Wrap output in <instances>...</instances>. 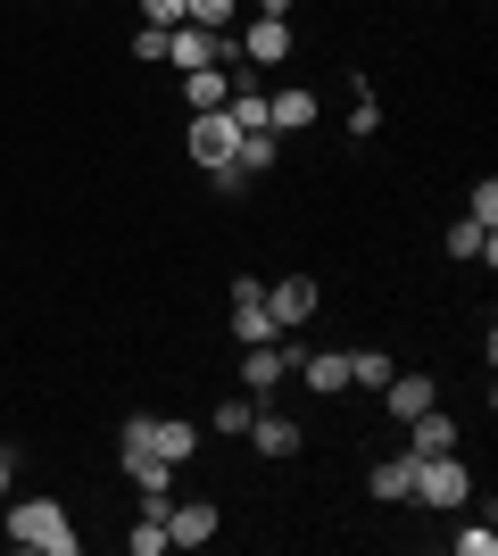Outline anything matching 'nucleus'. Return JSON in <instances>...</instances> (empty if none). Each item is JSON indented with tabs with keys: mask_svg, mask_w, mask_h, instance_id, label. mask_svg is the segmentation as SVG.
<instances>
[{
	"mask_svg": "<svg viewBox=\"0 0 498 556\" xmlns=\"http://www.w3.org/2000/svg\"><path fill=\"white\" fill-rule=\"evenodd\" d=\"M9 540L25 556H84V532H75V515L59 498H17L9 490Z\"/></svg>",
	"mask_w": 498,
	"mask_h": 556,
	"instance_id": "nucleus-1",
	"label": "nucleus"
},
{
	"mask_svg": "<svg viewBox=\"0 0 498 556\" xmlns=\"http://www.w3.org/2000/svg\"><path fill=\"white\" fill-rule=\"evenodd\" d=\"M416 507H432V515H457L465 498H474V473L457 465V448L449 457H416V490H407Z\"/></svg>",
	"mask_w": 498,
	"mask_h": 556,
	"instance_id": "nucleus-2",
	"label": "nucleus"
},
{
	"mask_svg": "<svg viewBox=\"0 0 498 556\" xmlns=\"http://www.w3.org/2000/svg\"><path fill=\"white\" fill-rule=\"evenodd\" d=\"M283 374H299V341H291V332L241 349V391H250V399H274V391H283Z\"/></svg>",
	"mask_w": 498,
	"mask_h": 556,
	"instance_id": "nucleus-3",
	"label": "nucleus"
},
{
	"mask_svg": "<svg viewBox=\"0 0 498 556\" xmlns=\"http://www.w3.org/2000/svg\"><path fill=\"white\" fill-rule=\"evenodd\" d=\"M274 332H283V325L266 316V282H258V275H241V282H233V341H241V349H258V341H274Z\"/></svg>",
	"mask_w": 498,
	"mask_h": 556,
	"instance_id": "nucleus-4",
	"label": "nucleus"
},
{
	"mask_svg": "<svg viewBox=\"0 0 498 556\" xmlns=\"http://www.w3.org/2000/svg\"><path fill=\"white\" fill-rule=\"evenodd\" d=\"M216 540V498H166V548H208Z\"/></svg>",
	"mask_w": 498,
	"mask_h": 556,
	"instance_id": "nucleus-5",
	"label": "nucleus"
},
{
	"mask_svg": "<svg viewBox=\"0 0 498 556\" xmlns=\"http://www.w3.org/2000/svg\"><path fill=\"white\" fill-rule=\"evenodd\" d=\"M233 141H241V125H233L225 109H208V116H191V125H183V150H191V166L233 159Z\"/></svg>",
	"mask_w": 498,
	"mask_h": 556,
	"instance_id": "nucleus-6",
	"label": "nucleus"
},
{
	"mask_svg": "<svg viewBox=\"0 0 498 556\" xmlns=\"http://www.w3.org/2000/svg\"><path fill=\"white\" fill-rule=\"evenodd\" d=\"M316 300H324V291H316V275H283V282H266V316H274V325L283 332H299L316 316Z\"/></svg>",
	"mask_w": 498,
	"mask_h": 556,
	"instance_id": "nucleus-7",
	"label": "nucleus"
},
{
	"mask_svg": "<svg viewBox=\"0 0 498 556\" xmlns=\"http://www.w3.org/2000/svg\"><path fill=\"white\" fill-rule=\"evenodd\" d=\"M316 116H324V100H316L308 84H274V92H266V125H274V134H308Z\"/></svg>",
	"mask_w": 498,
	"mask_h": 556,
	"instance_id": "nucleus-8",
	"label": "nucleus"
},
{
	"mask_svg": "<svg viewBox=\"0 0 498 556\" xmlns=\"http://www.w3.org/2000/svg\"><path fill=\"white\" fill-rule=\"evenodd\" d=\"M225 59V34H208V25H166V67H216Z\"/></svg>",
	"mask_w": 498,
	"mask_h": 556,
	"instance_id": "nucleus-9",
	"label": "nucleus"
},
{
	"mask_svg": "<svg viewBox=\"0 0 498 556\" xmlns=\"http://www.w3.org/2000/svg\"><path fill=\"white\" fill-rule=\"evenodd\" d=\"M241 59H250V67H283L291 59V17H250L241 25Z\"/></svg>",
	"mask_w": 498,
	"mask_h": 556,
	"instance_id": "nucleus-10",
	"label": "nucleus"
},
{
	"mask_svg": "<svg viewBox=\"0 0 498 556\" xmlns=\"http://www.w3.org/2000/svg\"><path fill=\"white\" fill-rule=\"evenodd\" d=\"M299 382L316 399H341L349 391V349H299Z\"/></svg>",
	"mask_w": 498,
	"mask_h": 556,
	"instance_id": "nucleus-11",
	"label": "nucleus"
},
{
	"mask_svg": "<svg viewBox=\"0 0 498 556\" xmlns=\"http://www.w3.org/2000/svg\"><path fill=\"white\" fill-rule=\"evenodd\" d=\"M449 448H457V416H449V407L407 416V457H449Z\"/></svg>",
	"mask_w": 498,
	"mask_h": 556,
	"instance_id": "nucleus-12",
	"label": "nucleus"
},
{
	"mask_svg": "<svg viewBox=\"0 0 498 556\" xmlns=\"http://www.w3.org/2000/svg\"><path fill=\"white\" fill-rule=\"evenodd\" d=\"M382 407H391V416H424V407H440V382H432V374H391V382H382Z\"/></svg>",
	"mask_w": 498,
	"mask_h": 556,
	"instance_id": "nucleus-13",
	"label": "nucleus"
},
{
	"mask_svg": "<svg viewBox=\"0 0 498 556\" xmlns=\"http://www.w3.org/2000/svg\"><path fill=\"white\" fill-rule=\"evenodd\" d=\"M150 448H158L166 465H191L200 457V424L191 416H150Z\"/></svg>",
	"mask_w": 498,
	"mask_h": 556,
	"instance_id": "nucleus-14",
	"label": "nucleus"
},
{
	"mask_svg": "<svg viewBox=\"0 0 498 556\" xmlns=\"http://www.w3.org/2000/svg\"><path fill=\"white\" fill-rule=\"evenodd\" d=\"M366 490H374L382 507H407V490H416V457H382V465H366Z\"/></svg>",
	"mask_w": 498,
	"mask_h": 556,
	"instance_id": "nucleus-15",
	"label": "nucleus"
},
{
	"mask_svg": "<svg viewBox=\"0 0 498 556\" xmlns=\"http://www.w3.org/2000/svg\"><path fill=\"white\" fill-rule=\"evenodd\" d=\"M183 100H191V116L225 109V100H233V75H225V67H191L183 75Z\"/></svg>",
	"mask_w": 498,
	"mask_h": 556,
	"instance_id": "nucleus-16",
	"label": "nucleus"
},
{
	"mask_svg": "<svg viewBox=\"0 0 498 556\" xmlns=\"http://www.w3.org/2000/svg\"><path fill=\"white\" fill-rule=\"evenodd\" d=\"M250 441H258V457H299V424L291 416H250Z\"/></svg>",
	"mask_w": 498,
	"mask_h": 556,
	"instance_id": "nucleus-17",
	"label": "nucleus"
},
{
	"mask_svg": "<svg viewBox=\"0 0 498 556\" xmlns=\"http://www.w3.org/2000/svg\"><path fill=\"white\" fill-rule=\"evenodd\" d=\"M449 257H482V266H498V232L474 225V216H457V225H449Z\"/></svg>",
	"mask_w": 498,
	"mask_h": 556,
	"instance_id": "nucleus-18",
	"label": "nucleus"
},
{
	"mask_svg": "<svg viewBox=\"0 0 498 556\" xmlns=\"http://www.w3.org/2000/svg\"><path fill=\"white\" fill-rule=\"evenodd\" d=\"M349 92H357V109H349V141H366V134H382V100H374V84L349 67Z\"/></svg>",
	"mask_w": 498,
	"mask_h": 556,
	"instance_id": "nucleus-19",
	"label": "nucleus"
},
{
	"mask_svg": "<svg viewBox=\"0 0 498 556\" xmlns=\"http://www.w3.org/2000/svg\"><path fill=\"white\" fill-rule=\"evenodd\" d=\"M233 166L250 175V184H258L266 166H274V134H241V141H233Z\"/></svg>",
	"mask_w": 498,
	"mask_h": 556,
	"instance_id": "nucleus-20",
	"label": "nucleus"
},
{
	"mask_svg": "<svg viewBox=\"0 0 498 556\" xmlns=\"http://www.w3.org/2000/svg\"><path fill=\"white\" fill-rule=\"evenodd\" d=\"M391 357H382V349H349V382H366V391H382V382H391Z\"/></svg>",
	"mask_w": 498,
	"mask_h": 556,
	"instance_id": "nucleus-21",
	"label": "nucleus"
},
{
	"mask_svg": "<svg viewBox=\"0 0 498 556\" xmlns=\"http://www.w3.org/2000/svg\"><path fill=\"white\" fill-rule=\"evenodd\" d=\"M233 17H241V0H183V25H208V34H225Z\"/></svg>",
	"mask_w": 498,
	"mask_h": 556,
	"instance_id": "nucleus-22",
	"label": "nucleus"
},
{
	"mask_svg": "<svg viewBox=\"0 0 498 556\" xmlns=\"http://www.w3.org/2000/svg\"><path fill=\"white\" fill-rule=\"evenodd\" d=\"M250 416H258V399H216V432H225V441H241Z\"/></svg>",
	"mask_w": 498,
	"mask_h": 556,
	"instance_id": "nucleus-23",
	"label": "nucleus"
},
{
	"mask_svg": "<svg viewBox=\"0 0 498 556\" xmlns=\"http://www.w3.org/2000/svg\"><path fill=\"white\" fill-rule=\"evenodd\" d=\"M465 216H474V225H490V232H498V184H490V175H482V184H474V208H465Z\"/></svg>",
	"mask_w": 498,
	"mask_h": 556,
	"instance_id": "nucleus-24",
	"label": "nucleus"
},
{
	"mask_svg": "<svg viewBox=\"0 0 498 556\" xmlns=\"http://www.w3.org/2000/svg\"><path fill=\"white\" fill-rule=\"evenodd\" d=\"M133 59H142V67H166V34H158V25H142V34H133Z\"/></svg>",
	"mask_w": 498,
	"mask_h": 556,
	"instance_id": "nucleus-25",
	"label": "nucleus"
},
{
	"mask_svg": "<svg viewBox=\"0 0 498 556\" xmlns=\"http://www.w3.org/2000/svg\"><path fill=\"white\" fill-rule=\"evenodd\" d=\"M208 175H216V191H225V200H241V191H250V175H241V166H233V159H216V166H208Z\"/></svg>",
	"mask_w": 498,
	"mask_h": 556,
	"instance_id": "nucleus-26",
	"label": "nucleus"
},
{
	"mask_svg": "<svg viewBox=\"0 0 498 556\" xmlns=\"http://www.w3.org/2000/svg\"><path fill=\"white\" fill-rule=\"evenodd\" d=\"M498 548V532H490V523H474V532H457V556H490Z\"/></svg>",
	"mask_w": 498,
	"mask_h": 556,
	"instance_id": "nucleus-27",
	"label": "nucleus"
},
{
	"mask_svg": "<svg viewBox=\"0 0 498 556\" xmlns=\"http://www.w3.org/2000/svg\"><path fill=\"white\" fill-rule=\"evenodd\" d=\"M142 9H150L142 25H158V34H166V25H183V0H142Z\"/></svg>",
	"mask_w": 498,
	"mask_h": 556,
	"instance_id": "nucleus-28",
	"label": "nucleus"
},
{
	"mask_svg": "<svg viewBox=\"0 0 498 556\" xmlns=\"http://www.w3.org/2000/svg\"><path fill=\"white\" fill-rule=\"evenodd\" d=\"M9 490H17V457L0 448V507H9Z\"/></svg>",
	"mask_w": 498,
	"mask_h": 556,
	"instance_id": "nucleus-29",
	"label": "nucleus"
}]
</instances>
